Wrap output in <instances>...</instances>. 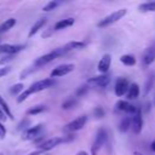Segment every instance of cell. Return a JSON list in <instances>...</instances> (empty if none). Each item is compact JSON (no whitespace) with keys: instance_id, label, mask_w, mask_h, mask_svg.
Listing matches in <instances>:
<instances>
[{"instance_id":"obj_18","label":"cell","mask_w":155,"mask_h":155,"mask_svg":"<svg viewBox=\"0 0 155 155\" xmlns=\"http://www.w3.org/2000/svg\"><path fill=\"white\" fill-rule=\"evenodd\" d=\"M75 19L73 17H69V18H64V19H61L58 21L56 24H54V30H62V29H65L68 27H71L74 24Z\"/></svg>"},{"instance_id":"obj_15","label":"cell","mask_w":155,"mask_h":155,"mask_svg":"<svg viewBox=\"0 0 155 155\" xmlns=\"http://www.w3.org/2000/svg\"><path fill=\"white\" fill-rule=\"evenodd\" d=\"M24 46L22 45H10V44H2L0 45V52L1 53H8V54H13L18 51H21Z\"/></svg>"},{"instance_id":"obj_9","label":"cell","mask_w":155,"mask_h":155,"mask_svg":"<svg viewBox=\"0 0 155 155\" xmlns=\"http://www.w3.org/2000/svg\"><path fill=\"white\" fill-rule=\"evenodd\" d=\"M131 127L134 133H140L143 128V116L140 109H137V111L133 114V117L131 119Z\"/></svg>"},{"instance_id":"obj_27","label":"cell","mask_w":155,"mask_h":155,"mask_svg":"<svg viewBox=\"0 0 155 155\" xmlns=\"http://www.w3.org/2000/svg\"><path fill=\"white\" fill-rule=\"evenodd\" d=\"M45 110H46V107H45V105H35V107L28 109L27 113H28L29 115H36V114H40V113H42V111H45Z\"/></svg>"},{"instance_id":"obj_33","label":"cell","mask_w":155,"mask_h":155,"mask_svg":"<svg viewBox=\"0 0 155 155\" xmlns=\"http://www.w3.org/2000/svg\"><path fill=\"white\" fill-rule=\"evenodd\" d=\"M10 71V67H4V68H0V78L6 75L7 73Z\"/></svg>"},{"instance_id":"obj_10","label":"cell","mask_w":155,"mask_h":155,"mask_svg":"<svg viewBox=\"0 0 155 155\" xmlns=\"http://www.w3.org/2000/svg\"><path fill=\"white\" fill-rule=\"evenodd\" d=\"M128 81L126 78H119L115 82V87H114V92L117 97H121L124 94H126L127 88H128Z\"/></svg>"},{"instance_id":"obj_32","label":"cell","mask_w":155,"mask_h":155,"mask_svg":"<svg viewBox=\"0 0 155 155\" xmlns=\"http://www.w3.org/2000/svg\"><path fill=\"white\" fill-rule=\"evenodd\" d=\"M5 136H6V128H5V126L0 122V138H1V139H4V138H5Z\"/></svg>"},{"instance_id":"obj_12","label":"cell","mask_w":155,"mask_h":155,"mask_svg":"<svg viewBox=\"0 0 155 155\" xmlns=\"http://www.w3.org/2000/svg\"><path fill=\"white\" fill-rule=\"evenodd\" d=\"M120 111H124V113H127V114H134L137 111V107H134L133 104H131L130 102L127 101H124V99H120L116 102V105H115Z\"/></svg>"},{"instance_id":"obj_41","label":"cell","mask_w":155,"mask_h":155,"mask_svg":"<svg viewBox=\"0 0 155 155\" xmlns=\"http://www.w3.org/2000/svg\"><path fill=\"white\" fill-rule=\"evenodd\" d=\"M47 155H48V154H47Z\"/></svg>"},{"instance_id":"obj_35","label":"cell","mask_w":155,"mask_h":155,"mask_svg":"<svg viewBox=\"0 0 155 155\" xmlns=\"http://www.w3.org/2000/svg\"><path fill=\"white\" fill-rule=\"evenodd\" d=\"M0 120H6V116H5L4 111L1 110V108H0Z\"/></svg>"},{"instance_id":"obj_24","label":"cell","mask_w":155,"mask_h":155,"mask_svg":"<svg viewBox=\"0 0 155 155\" xmlns=\"http://www.w3.org/2000/svg\"><path fill=\"white\" fill-rule=\"evenodd\" d=\"M131 127V117H124L121 121H120V124H119V131L120 132H126V131H128V128Z\"/></svg>"},{"instance_id":"obj_21","label":"cell","mask_w":155,"mask_h":155,"mask_svg":"<svg viewBox=\"0 0 155 155\" xmlns=\"http://www.w3.org/2000/svg\"><path fill=\"white\" fill-rule=\"evenodd\" d=\"M15 24H16V19H15V18H8V19H6L4 23L0 24V33H4V31L10 30Z\"/></svg>"},{"instance_id":"obj_7","label":"cell","mask_w":155,"mask_h":155,"mask_svg":"<svg viewBox=\"0 0 155 155\" xmlns=\"http://www.w3.org/2000/svg\"><path fill=\"white\" fill-rule=\"evenodd\" d=\"M110 82V76L108 74H101L97 76H92L87 80V85H92L96 87H105Z\"/></svg>"},{"instance_id":"obj_14","label":"cell","mask_w":155,"mask_h":155,"mask_svg":"<svg viewBox=\"0 0 155 155\" xmlns=\"http://www.w3.org/2000/svg\"><path fill=\"white\" fill-rule=\"evenodd\" d=\"M41 130H42V125H41V124L28 128V130L23 133V139H34L35 137L39 136V133L41 132Z\"/></svg>"},{"instance_id":"obj_37","label":"cell","mask_w":155,"mask_h":155,"mask_svg":"<svg viewBox=\"0 0 155 155\" xmlns=\"http://www.w3.org/2000/svg\"><path fill=\"white\" fill-rule=\"evenodd\" d=\"M150 148H151V150H153V151H155V139L151 142V144H150Z\"/></svg>"},{"instance_id":"obj_25","label":"cell","mask_w":155,"mask_h":155,"mask_svg":"<svg viewBox=\"0 0 155 155\" xmlns=\"http://www.w3.org/2000/svg\"><path fill=\"white\" fill-rule=\"evenodd\" d=\"M76 104H78V99L74 98V97H71V98H68L67 101H64V102L62 103V108H63V109H71V108H74Z\"/></svg>"},{"instance_id":"obj_19","label":"cell","mask_w":155,"mask_h":155,"mask_svg":"<svg viewBox=\"0 0 155 155\" xmlns=\"http://www.w3.org/2000/svg\"><path fill=\"white\" fill-rule=\"evenodd\" d=\"M46 24V18H40V19H38L35 23H34V25L30 28V30H29V34H28V36L29 38H31L33 35H35L44 25Z\"/></svg>"},{"instance_id":"obj_3","label":"cell","mask_w":155,"mask_h":155,"mask_svg":"<svg viewBox=\"0 0 155 155\" xmlns=\"http://www.w3.org/2000/svg\"><path fill=\"white\" fill-rule=\"evenodd\" d=\"M54 85V80L48 78V79H42V80H39V81H35L34 84H31L29 86V88H27V92L29 93V96L31 93H36V92H40V91H44L51 86Z\"/></svg>"},{"instance_id":"obj_39","label":"cell","mask_w":155,"mask_h":155,"mask_svg":"<svg viewBox=\"0 0 155 155\" xmlns=\"http://www.w3.org/2000/svg\"><path fill=\"white\" fill-rule=\"evenodd\" d=\"M0 155H4V154H2V153H0Z\"/></svg>"},{"instance_id":"obj_31","label":"cell","mask_w":155,"mask_h":155,"mask_svg":"<svg viewBox=\"0 0 155 155\" xmlns=\"http://www.w3.org/2000/svg\"><path fill=\"white\" fill-rule=\"evenodd\" d=\"M23 88V85L22 84H17V85H13L11 87V93H18L19 91H22Z\"/></svg>"},{"instance_id":"obj_20","label":"cell","mask_w":155,"mask_h":155,"mask_svg":"<svg viewBox=\"0 0 155 155\" xmlns=\"http://www.w3.org/2000/svg\"><path fill=\"white\" fill-rule=\"evenodd\" d=\"M120 62H121L122 64H125V65L132 67V65L136 64V58H134V56H132V54H122V56L120 57Z\"/></svg>"},{"instance_id":"obj_13","label":"cell","mask_w":155,"mask_h":155,"mask_svg":"<svg viewBox=\"0 0 155 155\" xmlns=\"http://www.w3.org/2000/svg\"><path fill=\"white\" fill-rule=\"evenodd\" d=\"M154 61H155V45H151L143 53V63L145 65H150Z\"/></svg>"},{"instance_id":"obj_30","label":"cell","mask_w":155,"mask_h":155,"mask_svg":"<svg viewBox=\"0 0 155 155\" xmlns=\"http://www.w3.org/2000/svg\"><path fill=\"white\" fill-rule=\"evenodd\" d=\"M87 91H88V85H87V84H86V85H82V86H80V87L76 90V96L80 97V96L85 94Z\"/></svg>"},{"instance_id":"obj_38","label":"cell","mask_w":155,"mask_h":155,"mask_svg":"<svg viewBox=\"0 0 155 155\" xmlns=\"http://www.w3.org/2000/svg\"><path fill=\"white\" fill-rule=\"evenodd\" d=\"M133 155H143V154H140L139 151H134V153H133Z\"/></svg>"},{"instance_id":"obj_36","label":"cell","mask_w":155,"mask_h":155,"mask_svg":"<svg viewBox=\"0 0 155 155\" xmlns=\"http://www.w3.org/2000/svg\"><path fill=\"white\" fill-rule=\"evenodd\" d=\"M76 155H90V154L87 151H85V150H80V151L76 153Z\"/></svg>"},{"instance_id":"obj_8","label":"cell","mask_w":155,"mask_h":155,"mask_svg":"<svg viewBox=\"0 0 155 155\" xmlns=\"http://www.w3.org/2000/svg\"><path fill=\"white\" fill-rule=\"evenodd\" d=\"M74 68H75V65L71 64V63L61 64V65L56 67V68L51 71V79H52V78H61V76H64V75L69 74L70 71H73Z\"/></svg>"},{"instance_id":"obj_29","label":"cell","mask_w":155,"mask_h":155,"mask_svg":"<svg viewBox=\"0 0 155 155\" xmlns=\"http://www.w3.org/2000/svg\"><path fill=\"white\" fill-rule=\"evenodd\" d=\"M59 5V2L58 1H50V2H47L45 6H44V11H51V10H53V8H56L57 6Z\"/></svg>"},{"instance_id":"obj_6","label":"cell","mask_w":155,"mask_h":155,"mask_svg":"<svg viewBox=\"0 0 155 155\" xmlns=\"http://www.w3.org/2000/svg\"><path fill=\"white\" fill-rule=\"evenodd\" d=\"M86 122H87V115H80L76 119H74L73 121L68 122L65 125V130L69 131V132L79 131V130H81L86 125Z\"/></svg>"},{"instance_id":"obj_17","label":"cell","mask_w":155,"mask_h":155,"mask_svg":"<svg viewBox=\"0 0 155 155\" xmlns=\"http://www.w3.org/2000/svg\"><path fill=\"white\" fill-rule=\"evenodd\" d=\"M139 93H140V88H139L138 84L132 82V84L128 85V88H127V92H126L128 99H136L139 96Z\"/></svg>"},{"instance_id":"obj_28","label":"cell","mask_w":155,"mask_h":155,"mask_svg":"<svg viewBox=\"0 0 155 155\" xmlns=\"http://www.w3.org/2000/svg\"><path fill=\"white\" fill-rule=\"evenodd\" d=\"M93 115H94L97 119H103L104 115H105V111H104V109H103L102 107H96V108L93 109Z\"/></svg>"},{"instance_id":"obj_22","label":"cell","mask_w":155,"mask_h":155,"mask_svg":"<svg viewBox=\"0 0 155 155\" xmlns=\"http://www.w3.org/2000/svg\"><path fill=\"white\" fill-rule=\"evenodd\" d=\"M139 10L142 12H154L155 11V1H148L139 5Z\"/></svg>"},{"instance_id":"obj_11","label":"cell","mask_w":155,"mask_h":155,"mask_svg":"<svg viewBox=\"0 0 155 155\" xmlns=\"http://www.w3.org/2000/svg\"><path fill=\"white\" fill-rule=\"evenodd\" d=\"M111 65V56L109 53H105L102 56V58L99 59L98 62V65H97V69L102 73V74H107L109 68Z\"/></svg>"},{"instance_id":"obj_1","label":"cell","mask_w":155,"mask_h":155,"mask_svg":"<svg viewBox=\"0 0 155 155\" xmlns=\"http://www.w3.org/2000/svg\"><path fill=\"white\" fill-rule=\"evenodd\" d=\"M107 138H108V133L104 128H99L96 133V137H94V140L91 145V155H97L98 151L101 150V148L104 145V143L107 142Z\"/></svg>"},{"instance_id":"obj_26","label":"cell","mask_w":155,"mask_h":155,"mask_svg":"<svg viewBox=\"0 0 155 155\" xmlns=\"http://www.w3.org/2000/svg\"><path fill=\"white\" fill-rule=\"evenodd\" d=\"M0 108H1V110L4 111V114L6 115V116H8L10 119H12L13 116H12V114H11V110H10V108H8V105H7V103L4 101V98L0 96Z\"/></svg>"},{"instance_id":"obj_40","label":"cell","mask_w":155,"mask_h":155,"mask_svg":"<svg viewBox=\"0 0 155 155\" xmlns=\"http://www.w3.org/2000/svg\"><path fill=\"white\" fill-rule=\"evenodd\" d=\"M154 103H155V99H154Z\"/></svg>"},{"instance_id":"obj_23","label":"cell","mask_w":155,"mask_h":155,"mask_svg":"<svg viewBox=\"0 0 155 155\" xmlns=\"http://www.w3.org/2000/svg\"><path fill=\"white\" fill-rule=\"evenodd\" d=\"M154 81H155V74H154V73H151V74L148 76V79H147L145 84H144V94L149 93V91H150V90H151V87L154 86Z\"/></svg>"},{"instance_id":"obj_16","label":"cell","mask_w":155,"mask_h":155,"mask_svg":"<svg viewBox=\"0 0 155 155\" xmlns=\"http://www.w3.org/2000/svg\"><path fill=\"white\" fill-rule=\"evenodd\" d=\"M85 46H86V42H84V41H70V42L65 44L63 47H61V48H62V51L65 53V52L73 51V50H81V48H84Z\"/></svg>"},{"instance_id":"obj_34","label":"cell","mask_w":155,"mask_h":155,"mask_svg":"<svg viewBox=\"0 0 155 155\" xmlns=\"http://www.w3.org/2000/svg\"><path fill=\"white\" fill-rule=\"evenodd\" d=\"M40 154H42V151H40V150H35V151H33V153H29L28 155H40Z\"/></svg>"},{"instance_id":"obj_5","label":"cell","mask_w":155,"mask_h":155,"mask_svg":"<svg viewBox=\"0 0 155 155\" xmlns=\"http://www.w3.org/2000/svg\"><path fill=\"white\" fill-rule=\"evenodd\" d=\"M69 139L67 137H53V138H50L45 142H42L40 145H39V150L40 151H48L53 148H56L57 145H59L61 143H64V142H68Z\"/></svg>"},{"instance_id":"obj_4","label":"cell","mask_w":155,"mask_h":155,"mask_svg":"<svg viewBox=\"0 0 155 155\" xmlns=\"http://www.w3.org/2000/svg\"><path fill=\"white\" fill-rule=\"evenodd\" d=\"M62 54H64V52L62 51V48H61V47H59V48H56V50H53V51H51V52H48V53H46V54H44V56L36 58V61H35L34 64H35L36 67H42V65H45V64L52 62L53 59L58 58V57L62 56Z\"/></svg>"},{"instance_id":"obj_2","label":"cell","mask_w":155,"mask_h":155,"mask_svg":"<svg viewBox=\"0 0 155 155\" xmlns=\"http://www.w3.org/2000/svg\"><path fill=\"white\" fill-rule=\"evenodd\" d=\"M126 13H127V10H126V8L116 10V11H114L113 13L108 15L107 17H104L102 21H99L97 25H98L99 28H105V27H108V25H110V24H113V23L117 22L119 19H121Z\"/></svg>"}]
</instances>
